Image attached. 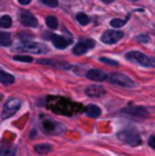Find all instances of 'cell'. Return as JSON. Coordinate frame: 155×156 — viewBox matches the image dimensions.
<instances>
[{
	"mask_svg": "<svg viewBox=\"0 0 155 156\" xmlns=\"http://www.w3.org/2000/svg\"><path fill=\"white\" fill-rule=\"evenodd\" d=\"M118 140L122 141L124 144L129 147H137L142 144V138H140V134L137 133V130L135 129H124L121 130L117 134Z\"/></svg>",
	"mask_w": 155,
	"mask_h": 156,
	"instance_id": "cell-1",
	"label": "cell"
},
{
	"mask_svg": "<svg viewBox=\"0 0 155 156\" xmlns=\"http://www.w3.org/2000/svg\"><path fill=\"white\" fill-rule=\"evenodd\" d=\"M21 108V100L18 97H10L7 101L3 104L2 108V119H8L18 112V110Z\"/></svg>",
	"mask_w": 155,
	"mask_h": 156,
	"instance_id": "cell-2",
	"label": "cell"
},
{
	"mask_svg": "<svg viewBox=\"0 0 155 156\" xmlns=\"http://www.w3.org/2000/svg\"><path fill=\"white\" fill-rule=\"evenodd\" d=\"M16 51L30 52V54H45L48 51V47L43 43H34V41H23L16 48Z\"/></svg>",
	"mask_w": 155,
	"mask_h": 156,
	"instance_id": "cell-3",
	"label": "cell"
},
{
	"mask_svg": "<svg viewBox=\"0 0 155 156\" xmlns=\"http://www.w3.org/2000/svg\"><path fill=\"white\" fill-rule=\"evenodd\" d=\"M107 80L111 83H114V85L122 86V88H135L136 86V82L132 78H129L128 76H125L122 73H114L107 77Z\"/></svg>",
	"mask_w": 155,
	"mask_h": 156,
	"instance_id": "cell-4",
	"label": "cell"
},
{
	"mask_svg": "<svg viewBox=\"0 0 155 156\" xmlns=\"http://www.w3.org/2000/svg\"><path fill=\"white\" fill-rule=\"evenodd\" d=\"M126 59L131 60V62H135L140 66H144V67H151L153 66V59L144 55L140 51H131L126 54Z\"/></svg>",
	"mask_w": 155,
	"mask_h": 156,
	"instance_id": "cell-5",
	"label": "cell"
},
{
	"mask_svg": "<svg viewBox=\"0 0 155 156\" xmlns=\"http://www.w3.org/2000/svg\"><path fill=\"white\" fill-rule=\"evenodd\" d=\"M124 114L129 115L131 118H135V119H146L148 118V112L146 108L143 107H128L122 111Z\"/></svg>",
	"mask_w": 155,
	"mask_h": 156,
	"instance_id": "cell-6",
	"label": "cell"
},
{
	"mask_svg": "<svg viewBox=\"0 0 155 156\" xmlns=\"http://www.w3.org/2000/svg\"><path fill=\"white\" fill-rule=\"evenodd\" d=\"M122 38V32H115V30H109L104 32L102 36V41L104 44H115L117 41H120Z\"/></svg>",
	"mask_w": 155,
	"mask_h": 156,
	"instance_id": "cell-7",
	"label": "cell"
},
{
	"mask_svg": "<svg viewBox=\"0 0 155 156\" xmlns=\"http://www.w3.org/2000/svg\"><path fill=\"white\" fill-rule=\"evenodd\" d=\"M19 19H21V23L23 26H27V27H36L37 26V19L33 14H30L29 11H22L19 14Z\"/></svg>",
	"mask_w": 155,
	"mask_h": 156,
	"instance_id": "cell-8",
	"label": "cell"
},
{
	"mask_svg": "<svg viewBox=\"0 0 155 156\" xmlns=\"http://www.w3.org/2000/svg\"><path fill=\"white\" fill-rule=\"evenodd\" d=\"M95 47V41L93 40H82L80 41L77 45H74L73 48V54L74 55H84L88 51V48H92Z\"/></svg>",
	"mask_w": 155,
	"mask_h": 156,
	"instance_id": "cell-9",
	"label": "cell"
},
{
	"mask_svg": "<svg viewBox=\"0 0 155 156\" xmlns=\"http://www.w3.org/2000/svg\"><path fill=\"white\" fill-rule=\"evenodd\" d=\"M85 93H87L89 97H100L106 93V90H104V88H102V86L91 85L85 89Z\"/></svg>",
	"mask_w": 155,
	"mask_h": 156,
	"instance_id": "cell-10",
	"label": "cell"
},
{
	"mask_svg": "<svg viewBox=\"0 0 155 156\" xmlns=\"http://www.w3.org/2000/svg\"><path fill=\"white\" fill-rule=\"evenodd\" d=\"M16 148L13 144H0V156H15Z\"/></svg>",
	"mask_w": 155,
	"mask_h": 156,
	"instance_id": "cell-11",
	"label": "cell"
},
{
	"mask_svg": "<svg viewBox=\"0 0 155 156\" xmlns=\"http://www.w3.org/2000/svg\"><path fill=\"white\" fill-rule=\"evenodd\" d=\"M51 41H52V44H54L56 48H59V49L66 48V47L70 44L65 37H62V36H56V34H52L51 36Z\"/></svg>",
	"mask_w": 155,
	"mask_h": 156,
	"instance_id": "cell-12",
	"label": "cell"
},
{
	"mask_svg": "<svg viewBox=\"0 0 155 156\" xmlns=\"http://www.w3.org/2000/svg\"><path fill=\"white\" fill-rule=\"evenodd\" d=\"M87 77L89 78V80L92 81H106L107 80V76L103 73L102 70H96V69H93V70H89L87 73Z\"/></svg>",
	"mask_w": 155,
	"mask_h": 156,
	"instance_id": "cell-13",
	"label": "cell"
},
{
	"mask_svg": "<svg viewBox=\"0 0 155 156\" xmlns=\"http://www.w3.org/2000/svg\"><path fill=\"white\" fill-rule=\"evenodd\" d=\"M85 112H87V115L91 116V118H99L102 114V110L96 104H89L85 108Z\"/></svg>",
	"mask_w": 155,
	"mask_h": 156,
	"instance_id": "cell-14",
	"label": "cell"
},
{
	"mask_svg": "<svg viewBox=\"0 0 155 156\" xmlns=\"http://www.w3.org/2000/svg\"><path fill=\"white\" fill-rule=\"evenodd\" d=\"M52 151L51 144H36L34 145V152L38 155H47Z\"/></svg>",
	"mask_w": 155,
	"mask_h": 156,
	"instance_id": "cell-15",
	"label": "cell"
},
{
	"mask_svg": "<svg viewBox=\"0 0 155 156\" xmlns=\"http://www.w3.org/2000/svg\"><path fill=\"white\" fill-rule=\"evenodd\" d=\"M14 82H15L14 76H11L10 73H5V71H0V83H3V85H11Z\"/></svg>",
	"mask_w": 155,
	"mask_h": 156,
	"instance_id": "cell-16",
	"label": "cell"
},
{
	"mask_svg": "<svg viewBox=\"0 0 155 156\" xmlns=\"http://www.w3.org/2000/svg\"><path fill=\"white\" fill-rule=\"evenodd\" d=\"M0 45L3 47H10L11 45V37L8 33L0 32Z\"/></svg>",
	"mask_w": 155,
	"mask_h": 156,
	"instance_id": "cell-17",
	"label": "cell"
},
{
	"mask_svg": "<svg viewBox=\"0 0 155 156\" xmlns=\"http://www.w3.org/2000/svg\"><path fill=\"white\" fill-rule=\"evenodd\" d=\"M11 25H13V19H11V16L3 15L2 18H0V26H2L3 29H8Z\"/></svg>",
	"mask_w": 155,
	"mask_h": 156,
	"instance_id": "cell-18",
	"label": "cell"
},
{
	"mask_svg": "<svg viewBox=\"0 0 155 156\" xmlns=\"http://www.w3.org/2000/svg\"><path fill=\"white\" fill-rule=\"evenodd\" d=\"M45 23H47V26H48L49 29H56L58 27V19L55 18V16L49 15V16H47L45 18Z\"/></svg>",
	"mask_w": 155,
	"mask_h": 156,
	"instance_id": "cell-19",
	"label": "cell"
},
{
	"mask_svg": "<svg viewBox=\"0 0 155 156\" xmlns=\"http://www.w3.org/2000/svg\"><path fill=\"white\" fill-rule=\"evenodd\" d=\"M76 18H77V21H78L81 25H84V26H85V25L89 23V18H88V16L85 15L84 12H78V14H77Z\"/></svg>",
	"mask_w": 155,
	"mask_h": 156,
	"instance_id": "cell-20",
	"label": "cell"
},
{
	"mask_svg": "<svg viewBox=\"0 0 155 156\" xmlns=\"http://www.w3.org/2000/svg\"><path fill=\"white\" fill-rule=\"evenodd\" d=\"M14 59L18 60V62H25V63H30L33 62V58L32 56H27V55H15Z\"/></svg>",
	"mask_w": 155,
	"mask_h": 156,
	"instance_id": "cell-21",
	"label": "cell"
},
{
	"mask_svg": "<svg viewBox=\"0 0 155 156\" xmlns=\"http://www.w3.org/2000/svg\"><path fill=\"white\" fill-rule=\"evenodd\" d=\"M125 22L126 21H124V19H121V18H115V19L110 21V25H111V27H121L125 25Z\"/></svg>",
	"mask_w": 155,
	"mask_h": 156,
	"instance_id": "cell-22",
	"label": "cell"
},
{
	"mask_svg": "<svg viewBox=\"0 0 155 156\" xmlns=\"http://www.w3.org/2000/svg\"><path fill=\"white\" fill-rule=\"evenodd\" d=\"M100 62L107 63V65H110V66H118V62H115V60H113V59H109V58H100Z\"/></svg>",
	"mask_w": 155,
	"mask_h": 156,
	"instance_id": "cell-23",
	"label": "cell"
},
{
	"mask_svg": "<svg viewBox=\"0 0 155 156\" xmlns=\"http://www.w3.org/2000/svg\"><path fill=\"white\" fill-rule=\"evenodd\" d=\"M41 3L48 7H56L58 5V0H41Z\"/></svg>",
	"mask_w": 155,
	"mask_h": 156,
	"instance_id": "cell-24",
	"label": "cell"
},
{
	"mask_svg": "<svg viewBox=\"0 0 155 156\" xmlns=\"http://www.w3.org/2000/svg\"><path fill=\"white\" fill-rule=\"evenodd\" d=\"M137 41H140V43H143V44L150 43V37H148L147 34H140V36H137Z\"/></svg>",
	"mask_w": 155,
	"mask_h": 156,
	"instance_id": "cell-25",
	"label": "cell"
},
{
	"mask_svg": "<svg viewBox=\"0 0 155 156\" xmlns=\"http://www.w3.org/2000/svg\"><path fill=\"white\" fill-rule=\"evenodd\" d=\"M148 145L155 149V136H151V137L148 138Z\"/></svg>",
	"mask_w": 155,
	"mask_h": 156,
	"instance_id": "cell-26",
	"label": "cell"
},
{
	"mask_svg": "<svg viewBox=\"0 0 155 156\" xmlns=\"http://www.w3.org/2000/svg\"><path fill=\"white\" fill-rule=\"evenodd\" d=\"M30 2H32V0H18V3L19 4H22V5H27Z\"/></svg>",
	"mask_w": 155,
	"mask_h": 156,
	"instance_id": "cell-27",
	"label": "cell"
},
{
	"mask_svg": "<svg viewBox=\"0 0 155 156\" xmlns=\"http://www.w3.org/2000/svg\"><path fill=\"white\" fill-rule=\"evenodd\" d=\"M153 66H155V59L153 60Z\"/></svg>",
	"mask_w": 155,
	"mask_h": 156,
	"instance_id": "cell-28",
	"label": "cell"
},
{
	"mask_svg": "<svg viewBox=\"0 0 155 156\" xmlns=\"http://www.w3.org/2000/svg\"><path fill=\"white\" fill-rule=\"evenodd\" d=\"M103 2H110V0H103Z\"/></svg>",
	"mask_w": 155,
	"mask_h": 156,
	"instance_id": "cell-29",
	"label": "cell"
}]
</instances>
